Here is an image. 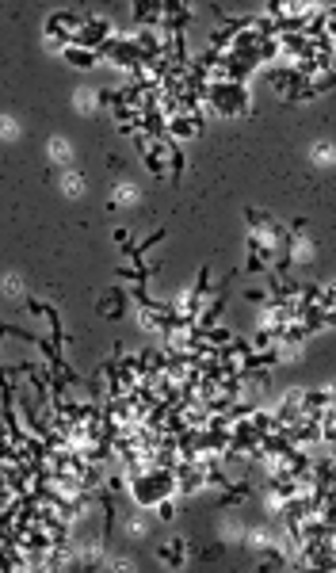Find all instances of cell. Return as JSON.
Masks as SVG:
<instances>
[{"label": "cell", "mask_w": 336, "mask_h": 573, "mask_svg": "<svg viewBox=\"0 0 336 573\" xmlns=\"http://www.w3.org/2000/svg\"><path fill=\"white\" fill-rule=\"evenodd\" d=\"M126 490H130V497H134V504H142V509H157L161 501L176 497V474L172 471H161V466H153V471L130 478Z\"/></svg>", "instance_id": "obj_1"}, {"label": "cell", "mask_w": 336, "mask_h": 573, "mask_svg": "<svg viewBox=\"0 0 336 573\" xmlns=\"http://www.w3.org/2000/svg\"><path fill=\"white\" fill-rule=\"evenodd\" d=\"M207 103L218 115H248V84H241V81H214L210 88H207Z\"/></svg>", "instance_id": "obj_2"}, {"label": "cell", "mask_w": 336, "mask_h": 573, "mask_svg": "<svg viewBox=\"0 0 336 573\" xmlns=\"http://www.w3.org/2000/svg\"><path fill=\"white\" fill-rule=\"evenodd\" d=\"M115 39V27H111L104 16H88V23H84V31L77 35V42L73 46H84V50H104V42Z\"/></svg>", "instance_id": "obj_3"}, {"label": "cell", "mask_w": 336, "mask_h": 573, "mask_svg": "<svg viewBox=\"0 0 336 573\" xmlns=\"http://www.w3.org/2000/svg\"><path fill=\"white\" fill-rule=\"evenodd\" d=\"M332 88H336V73L329 69V73H317V77L302 81L287 100H291V103H306V100H317V96H325V92H332Z\"/></svg>", "instance_id": "obj_4"}, {"label": "cell", "mask_w": 336, "mask_h": 573, "mask_svg": "<svg viewBox=\"0 0 336 573\" xmlns=\"http://www.w3.org/2000/svg\"><path fill=\"white\" fill-rule=\"evenodd\" d=\"M126 298H130V290L111 287L104 298H96V314L107 317V321H119V317H126Z\"/></svg>", "instance_id": "obj_5"}, {"label": "cell", "mask_w": 336, "mask_h": 573, "mask_svg": "<svg viewBox=\"0 0 336 573\" xmlns=\"http://www.w3.org/2000/svg\"><path fill=\"white\" fill-rule=\"evenodd\" d=\"M134 20L145 27V31H161L164 27V4L161 0H138L134 4Z\"/></svg>", "instance_id": "obj_6"}, {"label": "cell", "mask_w": 336, "mask_h": 573, "mask_svg": "<svg viewBox=\"0 0 336 573\" xmlns=\"http://www.w3.org/2000/svg\"><path fill=\"white\" fill-rule=\"evenodd\" d=\"M275 417H279V425L294 428L298 420L306 417V409H302V390H291V394H287V398L275 406Z\"/></svg>", "instance_id": "obj_7"}, {"label": "cell", "mask_w": 336, "mask_h": 573, "mask_svg": "<svg viewBox=\"0 0 336 573\" xmlns=\"http://www.w3.org/2000/svg\"><path fill=\"white\" fill-rule=\"evenodd\" d=\"M294 444L298 447H317V444H325V428L317 425V420H298L294 425Z\"/></svg>", "instance_id": "obj_8"}, {"label": "cell", "mask_w": 336, "mask_h": 573, "mask_svg": "<svg viewBox=\"0 0 336 573\" xmlns=\"http://www.w3.org/2000/svg\"><path fill=\"white\" fill-rule=\"evenodd\" d=\"M195 134H203L199 119H188V115H172V119H168V138H172V142H184V138H195Z\"/></svg>", "instance_id": "obj_9"}, {"label": "cell", "mask_w": 336, "mask_h": 573, "mask_svg": "<svg viewBox=\"0 0 336 573\" xmlns=\"http://www.w3.org/2000/svg\"><path fill=\"white\" fill-rule=\"evenodd\" d=\"M65 61H69V65H77V69H96V65L100 61H104V54H96V50H84V46H65Z\"/></svg>", "instance_id": "obj_10"}, {"label": "cell", "mask_w": 336, "mask_h": 573, "mask_svg": "<svg viewBox=\"0 0 336 573\" xmlns=\"http://www.w3.org/2000/svg\"><path fill=\"white\" fill-rule=\"evenodd\" d=\"M248 497H252L248 482H233V485H226V490H218V504L222 509H237V504H245Z\"/></svg>", "instance_id": "obj_11"}, {"label": "cell", "mask_w": 336, "mask_h": 573, "mask_svg": "<svg viewBox=\"0 0 336 573\" xmlns=\"http://www.w3.org/2000/svg\"><path fill=\"white\" fill-rule=\"evenodd\" d=\"M279 50L287 58H302V54H310V39L306 35H279Z\"/></svg>", "instance_id": "obj_12"}, {"label": "cell", "mask_w": 336, "mask_h": 573, "mask_svg": "<svg viewBox=\"0 0 336 573\" xmlns=\"http://www.w3.org/2000/svg\"><path fill=\"white\" fill-rule=\"evenodd\" d=\"M157 558H161V562H168L172 569H180L184 562H188V547H184V539H176V543H168V547H161V550H157Z\"/></svg>", "instance_id": "obj_13"}, {"label": "cell", "mask_w": 336, "mask_h": 573, "mask_svg": "<svg viewBox=\"0 0 336 573\" xmlns=\"http://www.w3.org/2000/svg\"><path fill=\"white\" fill-rule=\"evenodd\" d=\"M298 306H325V283H302L298 287Z\"/></svg>", "instance_id": "obj_14"}, {"label": "cell", "mask_w": 336, "mask_h": 573, "mask_svg": "<svg viewBox=\"0 0 336 573\" xmlns=\"http://www.w3.org/2000/svg\"><path fill=\"white\" fill-rule=\"evenodd\" d=\"M248 420H252V425H256L260 432H264V436H268V432H275V428H279L275 409H260V406H256V409H252V417H248Z\"/></svg>", "instance_id": "obj_15"}, {"label": "cell", "mask_w": 336, "mask_h": 573, "mask_svg": "<svg viewBox=\"0 0 336 573\" xmlns=\"http://www.w3.org/2000/svg\"><path fill=\"white\" fill-rule=\"evenodd\" d=\"M214 295V287H210V268L203 264L199 268V276H195V287H191V298H199V302H207V298Z\"/></svg>", "instance_id": "obj_16"}, {"label": "cell", "mask_w": 336, "mask_h": 573, "mask_svg": "<svg viewBox=\"0 0 336 573\" xmlns=\"http://www.w3.org/2000/svg\"><path fill=\"white\" fill-rule=\"evenodd\" d=\"M310 54H313V58L321 61V65H329V69H332V54H336V46H332L329 39H310Z\"/></svg>", "instance_id": "obj_17"}, {"label": "cell", "mask_w": 336, "mask_h": 573, "mask_svg": "<svg viewBox=\"0 0 336 573\" xmlns=\"http://www.w3.org/2000/svg\"><path fill=\"white\" fill-rule=\"evenodd\" d=\"M245 222H248V230H268V225H272L275 218H272V214H268V211H260V206H245Z\"/></svg>", "instance_id": "obj_18"}, {"label": "cell", "mask_w": 336, "mask_h": 573, "mask_svg": "<svg viewBox=\"0 0 336 573\" xmlns=\"http://www.w3.org/2000/svg\"><path fill=\"white\" fill-rule=\"evenodd\" d=\"M203 336H207V344H214V348H226V344L233 341V333H229L226 325H214V329H207Z\"/></svg>", "instance_id": "obj_19"}, {"label": "cell", "mask_w": 336, "mask_h": 573, "mask_svg": "<svg viewBox=\"0 0 336 573\" xmlns=\"http://www.w3.org/2000/svg\"><path fill=\"white\" fill-rule=\"evenodd\" d=\"M279 54H283V50H279V39H264V42H260V65H275Z\"/></svg>", "instance_id": "obj_20"}, {"label": "cell", "mask_w": 336, "mask_h": 573, "mask_svg": "<svg viewBox=\"0 0 336 573\" xmlns=\"http://www.w3.org/2000/svg\"><path fill=\"white\" fill-rule=\"evenodd\" d=\"M184 168H188V157H184V149L176 146V142H172V184H180Z\"/></svg>", "instance_id": "obj_21"}, {"label": "cell", "mask_w": 336, "mask_h": 573, "mask_svg": "<svg viewBox=\"0 0 336 573\" xmlns=\"http://www.w3.org/2000/svg\"><path fill=\"white\" fill-rule=\"evenodd\" d=\"M96 100L104 103V107L115 111V107H119V88H100V92H96Z\"/></svg>", "instance_id": "obj_22"}, {"label": "cell", "mask_w": 336, "mask_h": 573, "mask_svg": "<svg viewBox=\"0 0 336 573\" xmlns=\"http://www.w3.org/2000/svg\"><path fill=\"white\" fill-rule=\"evenodd\" d=\"M157 516H161L164 524H168V520H176V497H168V501L157 504Z\"/></svg>", "instance_id": "obj_23"}, {"label": "cell", "mask_w": 336, "mask_h": 573, "mask_svg": "<svg viewBox=\"0 0 336 573\" xmlns=\"http://www.w3.org/2000/svg\"><path fill=\"white\" fill-rule=\"evenodd\" d=\"M115 241L123 245V252H126V249H134V237H130V225H119V230H115Z\"/></svg>", "instance_id": "obj_24"}, {"label": "cell", "mask_w": 336, "mask_h": 573, "mask_svg": "<svg viewBox=\"0 0 336 573\" xmlns=\"http://www.w3.org/2000/svg\"><path fill=\"white\" fill-rule=\"evenodd\" d=\"M245 298H248V302H268L272 295H268V287H248V290H245Z\"/></svg>", "instance_id": "obj_25"}, {"label": "cell", "mask_w": 336, "mask_h": 573, "mask_svg": "<svg viewBox=\"0 0 336 573\" xmlns=\"http://www.w3.org/2000/svg\"><path fill=\"white\" fill-rule=\"evenodd\" d=\"M325 306H336V283H325Z\"/></svg>", "instance_id": "obj_26"}, {"label": "cell", "mask_w": 336, "mask_h": 573, "mask_svg": "<svg viewBox=\"0 0 336 573\" xmlns=\"http://www.w3.org/2000/svg\"><path fill=\"white\" fill-rule=\"evenodd\" d=\"M332 325H336V306L325 309V329H332Z\"/></svg>", "instance_id": "obj_27"}, {"label": "cell", "mask_w": 336, "mask_h": 573, "mask_svg": "<svg viewBox=\"0 0 336 573\" xmlns=\"http://www.w3.org/2000/svg\"><path fill=\"white\" fill-rule=\"evenodd\" d=\"M325 39L336 46V20H329V27H325Z\"/></svg>", "instance_id": "obj_28"}]
</instances>
